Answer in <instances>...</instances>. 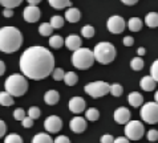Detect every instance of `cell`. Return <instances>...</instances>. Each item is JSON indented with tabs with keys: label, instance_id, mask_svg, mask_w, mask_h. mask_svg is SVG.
I'll return each mask as SVG.
<instances>
[{
	"label": "cell",
	"instance_id": "cell-1",
	"mask_svg": "<svg viewBox=\"0 0 158 143\" xmlns=\"http://www.w3.org/2000/svg\"><path fill=\"white\" fill-rule=\"evenodd\" d=\"M19 66L21 74L27 78L40 81L51 76L55 69V56L44 46H29L20 56Z\"/></svg>",
	"mask_w": 158,
	"mask_h": 143
},
{
	"label": "cell",
	"instance_id": "cell-2",
	"mask_svg": "<svg viewBox=\"0 0 158 143\" xmlns=\"http://www.w3.org/2000/svg\"><path fill=\"white\" fill-rule=\"evenodd\" d=\"M23 45V34L15 27L0 28V52L3 53H14Z\"/></svg>",
	"mask_w": 158,
	"mask_h": 143
},
{
	"label": "cell",
	"instance_id": "cell-3",
	"mask_svg": "<svg viewBox=\"0 0 158 143\" xmlns=\"http://www.w3.org/2000/svg\"><path fill=\"white\" fill-rule=\"evenodd\" d=\"M6 92L10 93L12 97H21L28 90L27 77L23 74H11L4 82Z\"/></svg>",
	"mask_w": 158,
	"mask_h": 143
},
{
	"label": "cell",
	"instance_id": "cell-4",
	"mask_svg": "<svg viewBox=\"0 0 158 143\" xmlns=\"http://www.w3.org/2000/svg\"><path fill=\"white\" fill-rule=\"evenodd\" d=\"M93 56H94V61H97L102 65H108L112 61H114L117 56V50L113 44L108 41H102V42H98L94 46Z\"/></svg>",
	"mask_w": 158,
	"mask_h": 143
},
{
	"label": "cell",
	"instance_id": "cell-5",
	"mask_svg": "<svg viewBox=\"0 0 158 143\" xmlns=\"http://www.w3.org/2000/svg\"><path fill=\"white\" fill-rule=\"evenodd\" d=\"M94 62L93 50L88 49V48H78L73 52L72 54V65L74 68L80 69V70H86L89 69Z\"/></svg>",
	"mask_w": 158,
	"mask_h": 143
},
{
	"label": "cell",
	"instance_id": "cell-6",
	"mask_svg": "<svg viewBox=\"0 0 158 143\" xmlns=\"http://www.w3.org/2000/svg\"><path fill=\"white\" fill-rule=\"evenodd\" d=\"M109 89H110V85L108 82H104V81H94V82H90V84L85 85V93L88 95H90L92 98H101L104 95L109 94Z\"/></svg>",
	"mask_w": 158,
	"mask_h": 143
},
{
	"label": "cell",
	"instance_id": "cell-7",
	"mask_svg": "<svg viewBox=\"0 0 158 143\" xmlns=\"http://www.w3.org/2000/svg\"><path fill=\"white\" fill-rule=\"evenodd\" d=\"M139 115L143 122L149 125H154L158 122V103L157 102H146L141 106Z\"/></svg>",
	"mask_w": 158,
	"mask_h": 143
},
{
	"label": "cell",
	"instance_id": "cell-8",
	"mask_svg": "<svg viewBox=\"0 0 158 143\" xmlns=\"http://www.w3.org/2000/svg\"><path fill=\"white\" fill-rule=\"evenodd\" d=\"M145 134V127L139 121H129L125 125V137L129 141H139Z\"/></svg>",
	"mask_w": 158,
	"mask_h": 143
},
{
	"label": "cell",
	"instance_id": "cell-9",
	"mask_svg": "<svg viewBox=\"0 0 158 143\" xmlns=\"http://www.w3.org/2000/svg\"><path fill=\"white\" fill-rule=\"evenodd\" d=\"M125 20L122 19L121 16L118 15H114V16H110L108 19V23H106V27L109 29L110 33H114V34H118V33H122L125 29Z\"/></svg>",
	"mask_w": 158,
	"mask_h": 143
},
{
	"label": "cell",
	"instance_id": "cell-10",
	"mask_svg": "<svg viewBox=\"0 0 158 143\" xmlns=\"http://www.w3.org/2000/svg\"><path fill=\"white\" fill-rule=\"evenodd\" d=\"M44 127H45L48 133L56 134L63 129V121H61V118L57 115H51L44 121Z\"/></svg>",
	"mask_w": 158,
	"mask_h": 143
},
{
	"label": "cell",
	"instance_id": "cell-11",
	"mask_svg": "<svg viewBox=\"0 0 158 143\" xmlns=\"http://www.w3.org/2000/svg\"><path fill=\"white\" fill-rule=\"evenodd\" d=\"M23 17L27 23H36L41 17V11L37 6H28L24 8Z\"/></svg>",
	"mask_w": 158,
	"mask_h": 143
},
{
	"label": "cell",
	"instance_id": "cell-12",
	"mask_svg": "<svg viewBox=\"0 0 158 143\" xmlns=\"http://www.w3.org/2000/svg\"><path fill=\"white\" fill-rule=\"evenodd\" d=\"M85 106H86V102H85V99L81 97H72L68 102V107L73 114H80V113H82L85 110Z\"/></svg>",
	"mask_w": 158,
	"mask_h": 143
},
{
	"label": "cell",
	"instance_id": "cell-13",
	"mask_svg": "<svg viewBox=\"0 0 158 143\" xmlns=\"http://www.w3.org/2000/svg\"><path fill=\"white\" fill-rule=\"evenodd\" d=\"M69 129L76 134L84 133L86 130V119L82 118V117H78V115L74 117V118L71 119V122H69Z\"/></svg>",
	"mask_w": 158,
	"mask_h": 143
},
{
	"label": "cell",
	"instance_id": "cell-14",
	"mask_svg": "<svg viewBox=\"0 0 158 143\" xmlns=\"http://www.w3.org/2000/svg\"><path fill=\"white\" fill-rule=\"evenodd\" d=\"M130 111L128 107H118V109L114 111V114H113V118L117 123L120 125H126L130 121Z\"/></svg>",
	"mask_w": 158,
	"mask_h": 143
},
{
	"label": "cell",
	"instance_id": "cell-15",
	"mask_svg": "<svg viewBox=\"0 0 158 143\" xmlns=\"http://www.w3.org/2000/svg\"><path fill=\"white\" fill-rule=\"evenodd\" d=\"M64 45L68 48L69 50H76L78 48H81V37L77 34H69V36L64 40Z\"/></svg>",
	"mask_w": 158,
	"mask_h": 143
},
{
	"label": "cell",
	"instance_id": "cell-16",
	"mask_svg": "<svg viewBox=\"0 0 158 143\" xmlns=\"http://www.w3.org/2000/svg\"><path fill=\"white\" fill-rule=\"evenodd\" d=\"M156 85H157V82L152 76H145L139 81V86H141V89L143 92H153L156 89Z\"/></svg>",
	"mask_w": 158,
	"mask_h": 143
},
{
	"label": "cell",
	"instance_id": "cell-17",
	"mask_svg": "<svg viewBox=\"0 0 158 143\" xmlns=\"http://www.w3.org/2000/svg\"><path fill=\"white\" fill-rule=\"evenodd\" d=\"M59 99H60V94L57 90H48V92L44 94V101H45L47 105H49V106H53L56 105V103L59 102Z\"/></svg>",
	"mask_w": 158,
	"mask_h": 143
},
{
	"label": "cell",
	"instance_id": "cell-18",
	"mask_svg": "<svg viewBox=\"0 0 158 143\" xmlns=\"http://www.w3.org/2000/svg\"><path fill=\"white\" fill-rule=\"evenodd\" d=\"M81 17L80 14V10L77 8H73V7H69L67 11H65V20L69 21V23H77Z\"/></svg>",
	"mask_w": 158,
	"mask_h": 143
},
{
	"label": "cell",
	"instance_id": "cell-19",
	"mask_svg": "<svg viewBox=\"0 0 158 143\" xmlns=\"http://www.w3.org/2000/svg\"><path fill=\"white\" fill-rule=\"evenodd\" d=\"M128 102L130 103V106L139 107V106H142V103H143V97H142V94L138 92H131L128 95Z\"/></svg>",
	"mask_w": 158,
	"mask_h": 143
},
{
	"label": "cell",
	"instance_id": "cell-20",
	"mask_svg": "<svg viewBox=\"0 0 158 143\" xmlns=\"http://www.w3.org/2000/svg\"><path fill=\"white\" fill-rule=\"evenodd\" d=\"M142 25L143 23L139 17H130L128 21V28L131 32H139L142 29Z\"/></svg>",
	"mask_w": 158,
	"mask_h": 143
},
{
	"label": "cell",
	"instance_id": "cell-21",
	"mask_svg": "<svg viewBox=\"0 0 158 143\" xmlns=\"http://www.w3.org/2000/svg\"><path fill=\"white\" fill-rule=\"evenodd\" d=\"M145 24L149 28H157L158 27V14L157 12H149L145 16Z\"/></svg>",
	"mask_w": 158,
	"mask_h": 143
},
{
	"label": "cell",
	"instance_id": "cell-22",
	"mask_svg": "<svg viewBox=\"0 0 158 143\" xmlns=\"http://www.w3.org/2000/svg\"><path fill=\"white\" fill-rule=\"evenodd\" d=\"M48 3L55 10H63V8H69L72 6L71 0H48Z\"/></svg>",
	"mask_w": 158,
	"mask_h": 143
},
{
	"label": "cell",
	"instance_id": "cell-23",
	"mask_svg": "<svg viewBox=\"0 0 158 143\" xmlns=\"http://www.w3.org/2000/svg\"><path fill=\"white\" fill-rule=\"evenodd\" d=\"M32 143H53V139L51 138L49 134L47 133H39L33 137Z\"/></svg>",
	"mask_w": 158,
	"mask_h": 143
},
{
	"label": "cell",
	"instance_id": "cell-24",
	"mask_svg": "<svg viewBox=\"0 0 158 143\" xmlns=\"http://www.w3.org/2000/svg\"><path fill=\"white\" fill-rule=\"evenodd\" d=\"M14 97L7 92H0V105L2 106H12L14 105Z\"/></svg>",
	"mask_w": 158,
	"mask_h": 143
},
{
	"label": "cell",
	"instance_id": "cell-25",
	"mask_svg": "<svg viewBox=\"0 0 158 143\" xmlns=\"http://www.w3.org/2000/svg\"><path fill=\"white\" fill-rule=\"evenodd\" d=\"M64 82L67 84L68 86H74L78 82V76L74 72H68L65 73L64 76Z\"/></svg>",
	"mask_w": 158,
	"mask_h": 143
},
{
	"label": "cell",
	"instance_id": "cell-26",
	"mask_svg": "<svg viewBox=\"0 0 158 143\" xmlns=\"http://www.w3.org/2000/svg\"><path fill=\"white\" fill-rule=\"evenodd\" d=\"M49 45L51 48H55V49H59L64 45V38L60 36V34H53L49 38Z\"/></svg>",
	"mask_w": 158,
	"mask_h": 143
},
{
	"label": "cell",
	"instance_id": "cell-27",
	"mask_svg": "<svg viewBox=\"0 0 158 143\" xmlns=\"http://www.w3.org/2000/svg\"><path fill=\"white\" fill-rule=\"evenodd\" d=\"M85 118L88 121H92V122H94V121H98V118H100V111L96 109V107H89V109L85 111Z\"/></svg>",
	"mask_w": 158,
	"mask_h": 143
},
{
	"label": "cell",
	"instance_id": "cell-28",
	"mask_svg": "<svg viewBox=\"0 0 158 143\" xmlns=\"http://www.w3.org/2000/svg\"><path fill=\"white\" fill-rule=\"evenodd\" d=\"M49 24L52 25V28H53V29H60V28H63V27H64V17H61V16H59V15L52 16Z\"/></svg>",
	"mask_w": 158,
	"mask_h": 143
},
{
	"label": "cell",
	"instance_id": "cell-29",
	"mask_svg": "<svg viewBox=\"0 0 158 143\" xmlns=\"http://www.w3.org/2000/svg\"><path fill=\"white\" fill-rule=\"evenodd\" d=\"M52 32H53V28H52V25L49 23H43L40 27H39V33L41 34V36H52Z\"/></svg>",
	"mask_w": 158,
	"mask_h": 143
},
{
	"label": "cell",
	"instance_id": "cell-30",
	"mask_svg": "<svg viewBox=\"0 0 158 143\" xmlns=\"http://www.w3.org/2000/svg\"><path fill=\"white\" fill-rule=\"evenodd\" d=\"M130 68L133 69V70L135 72H138V70H141V69L143 68V60L139 57H134V58H131V61H130Z\"/></svg>",
	"mask_w": 158,
	"mask_h": 143
},
{
	"label": "cell",
	"instance_id": "cell-31",
	"mask_svg": "<svg viewBox=\"0 0 158 143\" xmlns=\"http://www.w3.org/2000/svg\"><path fill=\"white\" fill-rule=\"evenodd\" d=\"M109 93H110L113 97H121L122 93H124V88H122V85H120V84H113V85H110Z\"/></svg>",
	"mask_w": 158,
	"mask_h": 143
},
{
	"label": "cell",
	"instance_id": "cell-32",
	"mask_svg": "<svg viewBox=\"0 0 158 143\" xmlns=\"http://www.w3.org/2000/svg\"><path fill=\"white\" fill-rule=\"evenodd\" d=\"M21 3H23V0H0V4L4 8H11V10H14L15 7H19Z\"/></svg>",
	"mask_w": 158,
	"mask_h": 143
},
{
	"label": "cell",
	"instance_id": "cell-33",
	"mask_svg": "<svg viewBox=\"0 0 158 143\" xmlns=\"http://www.w3.org/2000/svg\"><path fill=\"white\" fill-rule=\"evenodd\" d=\"M94 28H93V25H84V27L81 28V34H82V37H85V38H90V37H93L94 36Z\"/></svg>",
	"mask_w": 158,
	"mask_h": 143
},
{
	"label": "cell",
	"instance_id": "cell-34",
	"mask_svg": "<svg viewBox=\"0 0 158 143\" xmlns=\"http://www.w3.org/2000/svg\"><path fill=\"white\" fill-rule=\"evenodd\" d=\"M4 143H23V138H21L19 134H8L6 137V139H4Z\"/></svg>",
	"mask_w": 158,
	"mask_h": 143
},
{
	"label": "cell",
	"instance_id": "cell-35",
	"mask_svg": "<svg viewBox=\"0 0 158 143\" xmlns=\"http://www.w3.org/2000/svg\"><path fill=\"white\" fill-rule=\"evenodd\" d=\"M27 114H28L29 118H32V119L35 121V119L40 118V115H41V110L39 109L37 106H31L29 109H28V111H27Z\"/></svg>",
	"mask_w": 158,
	"mask_h": 143
},
{
	"label": "cell",
	"instance_id": "cell-36",
	"mask_svg": "<svg viewBox=\"0 0 158 143\" xmlns=\"http://www.w3.org/2000/svg\"><path fill=\"white\" fill-rule=\"evenodd\" d=\"M64 76H65V72H64V69H61V68H55L53 70H52V77H53L55 81L64 80Z\"/></svg>",
	"mask_w": 158,
	"mask_h": 143
},
{
	"label": "cell",
	"instance_id": "cell-37",
	"mask_svg": "<svg viewBox=\"0 0 158 143\" xmlns=\"http://www.w3.org/2000/svg\"><path fill=\"white\" fill-rule=\"evenodd\" d=\"M150 76L156 80V82H158V58L152 64V66H150Z\"/></svg>",
	"mask_w": 158,
	"mask_h": 143
},
{
	"label": "cell",
	"instance_id": "cell-38",
	"mask_svg": "<svg viewBox=\"0 0 158 143\" xmlns=\"http://www.w3.org/2000/svg\"><path fill=\"white\" fill-rule=\"evenodd\" d=\"M25 111H24V109H21V107H19V109H15V111H14V118L16 119V121H23L24 118H25Z\"/></svg>",
	"mask_w": 158,
	"mask_h": 143
},
{
	"label": "cell",
	"instance_id": "cell-39",
	"mask_svg": "<svg viewBox=\"0 0 158 143\" xmlns=\"http://www.w3.org/2000/svg\"><path fill=\"white\" fill-rule=\"evenodd\" d=\"M148 139L150 141V142L158 141V130H156V129L149 130V131H148Z\"/></svg>",
	"mask_w": 158,
	"mask_h": 143
},
{
	"label": "cell",
	"instance_id": "cell-40",
	"mask_svg": "<svg viewBox=\"0 0 158 143\" xmlns=\"http://www.w3.org/2000/svg\"><path fill=\"white\" fill-rule=\"evenodd\" d=\"M21 123H23V127H25V129H31V127L33 126V119H32V118H29V117L27 115L23 121H21Z\"/></svg>",
	"mask_w": 158,
	"mask_h": 143
},
{
	"label": "cell",
	"instance_id": "cell-41",
	"mask_svg": "<svg viewBox=\"0 0 158 143\" xmlns=\"http://www.w3.org/2000/svg\"><path fill=\"white\" fill-rule=\"evenodd\" d=\"M114 138H113L110 134H104L102 137L100 138V143H113Z\"/></svg>",
	"mask_w": 158,
	"mask_h": 143
},
{
	"label": "cell",
	"instance_id": "cell-42",
	"mask_svg": "<svg viewBox=\"0 0 158 143\" xmlns=\"http://www.w3.org/2000/svg\"><path fill=\"white\" fill-rule=\"evenodd\" d=\"M53 143H71V141H69V138L65 137V135H59L53 141Z\"/></svg>",
	"mask_w": 158,
	"mask_h": 143
},
{
	"label": "cell",
	"instance_id": "cell-43",
	"mask_svg": "<svg viewBox=\"0 0 158 143\" xmlns=\"http://www.w3.org/2000/svg\"><path fill=\"white\" fill-rule=\"evenodd\" d=\"M122 42H124L125 46H131V45L134 44V38L131 37V36H125L124 40H122Z\"/></svg>",
	"mask_w": 158,
	"mask_h": 143
},
{
	"label": "cell",
	"instance_id": "cell-44",
	"mask_svg": "<svg viewBox=\"0 0 158 143\" xmlns=\"http://www.w3.org/2000/svg\"><path fill=\"white\" fill-rule=\"evenodd\" d=\"M6 131H7V126H6V122L3 119H0V138H3L6 135Z\"/></svg>",
	"mask_w": 158,
	"mask_h": 143
},
{
	"label": "cell",
	"instance_id": "cell-45",
	"mask_svg": "<svg viewBox=\"0 0 158 143\" xmlns=\"http://www.w3.org/2000/svg\"><path fill=\"white\" fill-rule=\"evenodd\" d=\"M3 16H4V17H7V19H10V17L14 16V10H11V8H4Z\"/></svg>",
	"mask_w": 158,
	"mask_h": 143
},
{
	"label": "cell",
	"instance_id": "cell-46",
	"mask_svg": "<svg viewBox=\"0 0 158 143\" xmlns=\"http://www.w3.org/2000/svg\"><path fill=\"white\" fill-rule=\"evenodd\" d=\"M113 143H130V142H129V139L126 137H118V138H116V139L113 141Z\"/></svg>",
	"mask_w": 158,
	"mask_h": 143
},
{
	"label": "cell",
	"instance_id": "cell-47",
	"mask_svg": "<svg viewBox=\"0 0 158 143\" xmlns=\"http://www.w3.org/2000/svg\"><path fill=\"white\" fill-rule=\"evenodd\" d=\"M125 6H134V4L138 3V0H121Z\"/></svg>",
	"mask_w": 158,
	"mask_h": 143
},
{
	"label": "cell",
	"instance_id": "cell-48",
	"mask_svg": "<svg viewBox=\"0 0 158 143\" xmlns=\"http://www.w3.org/2000/svg\"><path fill=\"white\" fill-rule=\"evenodd\" d=\"M4 73H6V64H4L2 60H0V77H2Z\"/></svg>",
	"mask_w": 158,
	"mask_h": 143
},
{
	"label": "cell",
	"instance_id": "cell-49",
	"mask_svg": "<svg viewBox=\"0 0 158 143\" xmlns=\"http://www.w3.org/2000/svg\"><path fill=\"white\" fill-rule=\"evenodd\" d=\"M137 53H138V56H139V57H142V56L145 54V53H146V49H145V48H138V50H137Z\"/></svg>",
	"mask_w": 158,
	"mask_h": 143
},
{
	"label": "cell",
	"instance_id": "cell-50",
	"mask_svg": "<svg viewBox=\"0 0 158 143\" xmlns=\"http://www.w3.org/2000/svg\"><path fill=\"white\" fill-rule=\"evenodd\" d=\"M27 2H28L29 6H37V4L40 3L41 0H27Z\"/></svg>",
	"mask_w": 158,
	"mask_h": 143
},
{
	"label": "cell",
	"instance_id": "cell-51",
	"mask_svg": "<svg viewBox=\"0 0 158 143\" xmlns=\"http://www.w3.org/2000/svg\"><path fill=\"white\" fill-rule=\"evenodd\" d=\"M154 99H156V102L158 103V90H157V92L154 93Z\"/></svg>",
	"mask_w": 158,
	"mask_h": 143
}]
</instances>
